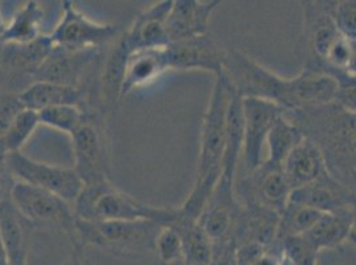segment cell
I'll return each instance as SVG.
<instances>
[{
    "label": "cell",
    "instance_id": "cell-1",
    "mask_svg": "<svg viewBox=\"0 0 356 265\" xmlns=\"http://www.w3.org/2000/svg\"><path fill=\"white\" fill-rule=\"evenodd\" d=\"M284 114L322 151L328 174L356 195V114L334 103Z\"/></svg>",
    "mask_w": 356,
    "mask_h": 265
},
{
    "label": "cell",
    "instance_id": "cell-2",
    "mask_svg": "<svg viewBox=\"0 0 356 265\" xmlns=\"http://www.w3.org/2000/svg\"><path fill=\"white\" fill-rule=\"evenodd\" d=\"M230 101V85L223 74H218L202 119L200 158L193 190L178 208V219L195 223L216 190L222 173L226 146V119Z\"/></svg>",
    "mask_w": 356,
    "mask_h": 265
},
{
    "label": "cell",
    "instance_id": "cell-3",
    "mask_svg": "<svg viewBox=\"0 0 356 265\" xmlns=\"http://www.w3.org/2000/svg\"><path fill=\"white\" fill-rule=\"evenodd\" d=\"M77 218L88 221H147L172 225L177 221L178 208H163L143 203L119 190L109 179L84 185L74 203Z\"/></svg>",
    "mask_w": 356,
    "mask_h": 265
},
{
    "label": "cell",
    "instance_id": "cell-4",
    "mask_svg": "<svg viewBox=\"0 0 356 265\" xmlns=\"http://www.w3.org/2000/svg\"><path fill=\"white\" fill-rule=\"evenodd\" d=\"M223 76L241 99L255 97L297 110V78H284L238 51H227Z\"/></svg>",
    "mask_w": 356,
    "mask_h": 265
},
{
    "label": "cell",
    "instance_id": "cell-5",
    "mask_svg": "<svg viewBox=\"0 0 356 265\" xmlns=\"http://www.w3.org/2000/svg\"><path fill=\"white\" fill-rule=\"evenodd\" d=\"M163 225L153 221H88L76 218L71 243L74 252L88 247L116 253H137L154 250L156 237Z\"/></svg>",
    "mask_w": 356,
    "mask_h": 265
},
{
    "label": "cell",
    "instance_id": "cell-6",
    "mask_svg": "<svg viewBox=\"0 0 356 265\" xmlns=\"http://www.w3.org/2000/svg\"><path fill=\"white\" fill-rule=\"evenodd\" d=\"M10 199L19 214L32 225L56 227L70 240L74 236L76 214L74 206L58 195L15 180Z\"/></svg>",
    "mask_w": 356,
    "mask_h": 265
},
{
    "label": "cell",
    "instance_id": "cell-7",
    "mask_svg": "<svg viewBox=\"0 0 356 265\" xmlns=\"http://www.w3.org/2000/svg\"><path fill=\"white\" fill-rule=\"evenodd\" d=\"M61 4L63 15L48 35L55 48L72 53L90 52L115 42L119 36V26L89 19L76 8L74 1H63Z\"/></svg>",
    "mask_w": 356,
    "mask_h": 265
},
{
    "label": "cell",
    "instance_id": "cell-8",
    "mask_svg": "<svg viewBox=\"0 0 356 265\" xmlns=\"http://www.w3.org/2000/svg\"><path fill=\"white\" fill-rule=\"evenodd\" d=\"M3 162L15 180L52 192L72 206L84 189L74 169L39 162L22 151L6 155Z\"/></svg>",
    "mask_w": 356,
    "mask_h": 265
},
{
    "label": "cell",
    "instance_id": "cell-9",
    "mask_svg": "<svg viewBox=\"0 0 356 265\" xmlns=\"http://www.w3.org/2000/svg\"><path fill=\"white\" fill-rule=\"evenodd\" d=\"M291 187L284 177L282 166L264 161L254 171L237 183L236 195L243 207H259L282 214L289 203Z\"/></svg>",
    "mask_w": 356,
    "mask_h": 265
},
{
    "label": "cell",
    "instance_id": "cell-10",
    "mask_svg": "<svg viewBox=\"0 0 356 265\" xmlns=\"http://www.w3.org/2000/svg\"><path fill=\"white\" fill-rule=\"evenodd\" d=\"M286 113V109L278 103L246 97L242 99V119H243V148L242 157L245 170L254 171L262 161V153L266 146V139L275 121Z\"/></svg>",
    "mask_w": 356,
    "mask_h": 265
},
{
    "label": "cell",
    "instance_id": "cell-11",
    "mask_svg": "<svg viewBox=\"0 0 356 265\" xmlns=\"http://www.w3.org/2000/svg\"><path fill=\"white\" fill-rule=\"evenodd\" d=\"M303 6V60L305 68L321 65L330 48L341 35L334 22L335 1H302Z\"/></svg>",
    "mask_w": 356,
    "mask_h": 265
},
{
    "label": "cell",
    "instance_id": "cell-12",
    "mask_svg": "<svg viewBox=\"0 0 356 265\" xmlns=\"http://www.w3.org/2000/svg\"><path fill=\"white\" fill-rule=\"evenodd\" d=\"M226 52L209 33L165 46L169 71H205L216 77L222 74Z\"/></svg>",
    "mask_w": 356,
    "mask_h": 265
},
{
    "label": "cell",
    "instance_id": "cell-13",
    "mask_svg": "<svg viewBox=\"0 0 356 265\" xmlns=\"http://www.w3.org/2000/svg\"><path fill=\"white\" fill-rule=\"evenodd\" d=\"M74 154V171L84 185L108 180L104 132L96 119L88 116L71 135Z\"/></svg>",
    "mask_w": 356,
    "mask_h": 265
},
{
    "label": "cell",
    "instance_id": "cell-14",
    "mask_svg": "<svg viewBox=\"0 0 356 265\" xmlns=\"http://www.w3.org/2000/svg\"><path fill=\"white\" fill-rule=\"evenodd\" d=\"M289 202L312 207L322 214L354 212L356 195L327 171L307 186L291 192Z\"/></svg>",
    "mask_w": 356,
    "mask_h": 265
},
{
    "label": "cell",
    "instance_id": "cell-15",
    "mask_svg": "<svg viewBox=\"0 0 356 265\" xmlns=\"http://www.w3.org/2000/svg\"><path fill=\"white\" fill-rule=\"evenodd\" d=\"M173 0L154 3L136 16L129 30L122 35L128 51L137 52L145 49H160L169 44L166 22Z\"/></svg>",
    "mask_w": 356,
    "mask_h": 265
},
{
    "label": "cell",
    "instance_id": "cell-16",
    "mask_svg": "<svg viewBox=\"0 0 356 265\" xmlns=\"http://www.w3.org/2000/svg\"><path fill=\"white\" fill-rule=\"evenodd\" d=\"M220 4V1L197 0L173 1L166 22L169 44L209 33V22Z\"/></svg>",
    "mask_w": 356,
    "mask_h": 265
},
{
    "label": "cell",
    "instance_id": "cell-17",
    "mask_svg": "<svg viewBox=\"0 0 356 265\" xmlns=\"http://www.w3.org/2000/svg\"><path fill=\"white\" fill-rule=\"evenodd\" d=\"M282 170L294 191L326 174V161L319 148L312 139L305 137V139L283 161Z\"/></svg>",
    "mask_w": 356,
    "mask_h": 265
},
{
    "label": "cell",
    "instance_id": "cell-18",
    "mask_svg": "<svg viewBox=\"0 0 356 265\" xmlns=\"http://www.w3.org/2000/svg\"><path fill=\"white\" fill-rule=\"evenodd\" d=\"M93 58L95 51L72 53L60 48H54L52 53L43 61V64L31 74L35 81H47L77 88L80 76Z\"/></svg>",
    "mask_w": 356,
    "mask_h": 265
},
{
    "label": "cell",
    "instance_id": "cell-19",
    "mask_svg": "<svg viewBox=\"0 0 356 265\" xmlns=\"http://www.w3.org/2000/svg\"><path fill=\"white\" fill-rule=\"evenodd\" d=\"M169 71L165 48L145 49L129 53L124 78L121 84L120 100L132 93L136 89L148 87Z\"/></svg>",
    "mask_w": 356,
    "mask_h": 265
},
{
    "label": "cell",
    "instance_id": "cell-20",
    "mask_svg": "<svg viewBox=\"0 0 356 265\" xmlns=\"http://www.w3.org/2000/svg\"><path fill=\"white\" fill-rule=\"evenodd\" d=\"M30 221L24 219L11 199L0 203V236L8 265H29Z\"/></svg>",
    "mask_w": 356,
    "mask_h": 265
},
{
    "label": "cell",
    "instance_id": "cell-21",
    "mask_svg": "<svg viewBox=\"0 0 356 265\" xmlns=\"http://www.w3.org/2000/svg\"><path fill=\"white\" fill-rule=\"evenodd\" d=\"M17 103L24 109L42 112L56 105H79L81 106L83 93L76 87L60 85L47 81H35L30 87L23 89L17 97Z\"/></svg>",
    "mask_w": 356,
    "mask_h": 265
},
{
    "label": "cell",
    "instance_id": "cell-22",
    "mask_svg": "<svg viewBox=\"0 0 356 265\" xmlns=\"http://www.w3.org/2000/svg\"><path fill=\"white\" fill-rule=\"evenodd\" d=\"M44 11L38 1H27L22 6L10 22L6 24L1 35L3 44H30L42 37V26Z\"/></svg>",
    "mask_w": 356,
    "mask_h": 265
},
{
    "label": "cell",
    "instance_id": "cell-23",
    "mask_svg": "<svg viewBox=\"0 0 356 265\" xmlns=\"http://www.w3.org/2000/svg\"><path fill=\"white\" fill-rule=\"evenodd\" d=\"M354 212L323 214L305 236L319 252L337 250L350 237Z\"/></svg>",
    "mask_w": 356,
    "mask_h": 265
},
{
    "label": "cell",
    "instance_id": "cell-24",
    "mask_svg": "<svg viewBox=\"0 0 356 265\" xmlns=\"http://www.w3.org/2000/svg\"><path fill=\"white\" fill-rule=\"evenodd\" d=\"M305 139V134L297 125L283 114L268 132L266 139L267 162L282 166L287 155Z\"/></svg>",
    "mask_w": 356,
    "mask_h": 265
},
{
    "label": "cell",
    "instance_id": "cell-25",
    "mask_svg": "<svg viewBox=\"0 0 356 265\" xmlns=\"http://www.w3.org/2000/svg\"><path fill=\"white\" fill-rule=\"evenodd\" d=\"M181 235L184 247V262L188 265H209L213 243L198 221H176L172 224Z\"/></svg>",
    "mask_w": 356,
    "mask_h": 265
},
{
    "label": "cell",
    "instance_id": "cell-26",
    "mask_svg": "<svg viewBox=\"0 0 356 265\" xmlns=\"http://www.w3.org/2000/svg\"><path fill=\"white\" fill-rule=\"evenodd\" d=\"M129 53L131 52L128 51L121 36L115 48L112 49L111 55L108 56V60L105 61L104 69L102 74V96L103 103L106 106H113L120 100L121 84Z\"/></svg>",
    "mask_w": 356,
    "mask_h": 265
},
{
    "label": "cell",
    "instance_id": "cell-27",
    "mask_svg": "<svg viewBox=\"0 0 356 265\" xmlns=\"http://www.w3.org/2000/svg\"><path fill=\"white\" fill-rule=\"evenodd\" d=\"M39 125V113L22 108L6 132L0 135V161L8 154L22 151Z\"/></svg>",
    "mask_w": 356,
    "mask_h": 265
},
{
    "label": "cell",
    "instance_id": "cell-28",
    "mask_svg": "<svg viewBox=\"0 0 356 265\" xmlns=\"http://www.w3.org/2000/svg\"><path fill=\"white\" fill-rule=\"evenodd\" d=\"M49 36H42L30 44H3L1 59L7 64L35 72L54 51ZM31 72V74H32Z\"/></svg>",
    "mask_w": 356,
    "mask_h": 265
},
{
    "label": "cell",
    "instance_id": "cell-29",
    "mask_svg": "<svg viewBox=\"0 0 356 265\" xmlns=\"http://www.w3.org/2000/svg\"><path fill=\"white\" fill-rule=\"evenodd\" d=\"M322 212L312 207L289 202L280 215L277 240L280 241L284 237L305 235L322 218Z\"/></svg>",
    "mask_w": 356,
    "mask_h": 265
},
{
    "label": "cell",
    "instance_id": "cell-30",
    "mask_svg": "<svg viewBox=\"0 0 356 265\" xmlns=\"http://www.w3.org/2000/svg\"><path fill=\"white\" fill-rule=\"evenodd\" d=\"M87 117L88 114L79 105H56L39 112L42 125L70 135L84 123Z\"/></svg>",
    "mask_w": 356,
    "mask_h": 265
},
{
    "label": "cell",
    "instance_id": "cell-31",
    "mask_svg": "<svg viewBox=\"0 0 356 265\" xmlns=\"http://www.w3.org/2000/svg\"><path fill=\"white\" fill-rule=\"evenodd\" d=\"M154 250L163 265H173L184 262L182 239L173 225H163L156 237Z\"/></svg>",
    "mask_w": 356,
    "mask_h": 265
},
{
    "label": "cell",
    "instance_id": "cell-32",
    "mask_svg": "<svg viewBox=\"0 0 356 265\" xmlns=\"http://www.w3.org/2000/svg\"><path fill=\"white\" fill-rule=\"evenodd\" d=\"M284 259L291 265H316L319 250L305 235L290 236L278 241Z\"/></svg>",
    "mask_w": 356,
    "mask_h": 265
},
{
    "label": "cell",
    "instance_id": "cell-33",
    "mask_svg": "<svg viewBox=\"0 0 356 265\" xmlns=\"http://www.w3.org/2000/svg\"><path fill=\"white\" fill-rule=\"evenodd\" d=\"M319 72L330 74L337 84L334 103L343 110L356 114V77L341 69H321Z\"/></svg>",
    "mask_w": 356,
    "mask_h": 265
},
{
    "label": "cell",
    "instance_id": "cell-34",
    "mask_svg": "<svg viewBox=\"0 0 356 265\" xmlns=\"http://www.w3.org/2000/svg\"><path fill=\"white\" fill-rule=\"evenodd\" d=\"M334 22L343 37L350 42L356 40V0L335 1Z\"/></svg>",
    "mask_w": 356,
    "mask_h": 265
},
{
    "label": "cell",
    "instance_id": "cell-35",
    "mask_svg": "<svg viewBox=\"0 0 356 265\" xmlns=\"http://www.w3.org/2000/svg\"><path fill=\"white\" fill-rule=\"evenodd\" d=\"M15 179L8 173L3 161H0V203L10 199L11 189L14 186Z\"/></svg>",
    "mask_w": 356,
    "mask_h": 265
},
{
    "label": "cell",
    "instance_id": "cell-36",
    "mask_svg": "<svg viewBox=\"0 0 356 265\" xmlns=\"http://www.w3.org/2000/svg\"><path fill=\"white\" fill-rule=\"evenodd\" d=\"M346 71L348 74H354L356 77V40L351 42V58H350V62H348V67Z\"/></svg>",
    "mask_w": 356,
    "mask_h": 265
},
{
    "label": "cell",
    "instance_id": "cell-37",
    "mask_svg": "<svg viewBox=\"0 0 356 265\" xmlns=\"http://www.w3.org/2000/svg\"><path fill=\"white\" fill-rule=\"evenodd\" d=\"M67 265H86V263H84V260H83V257H81V253L74 252L72 259L70 260V263Z\"/></svg>",
    "mask_w": 356,
    "mask_h": 265
},
{
    "label": "cell",
    "instance_id": "cell-38",
    "mask_svg": "<svg viewBox=\"0 0 356 265\" xmlns=\"http://www.w3.org/2000/svg\"><path fill=\"white\" fill-rule=\"evenodd\" d=\"M0 265H8V259H7L6 250H4V246L1 241V236H0Z\"/></svg>",
    "mask_w": 356,
    "mask_h": 265
},
{
    "label": "cell",
    "instance_id": "cell-39",
    "mask_svg": "<svg viewBox=\"0 0 356 265\" xmlns=\"http://www.w3.org/2000/svg\"><path fill=\"white\" fill-rule=\"evenodd\" d=\"M173 265H188L186 263H178V264H173Z\"/></svg>",
    "mask_w": 356,
    "mask_h": 265
}]
</instances>
